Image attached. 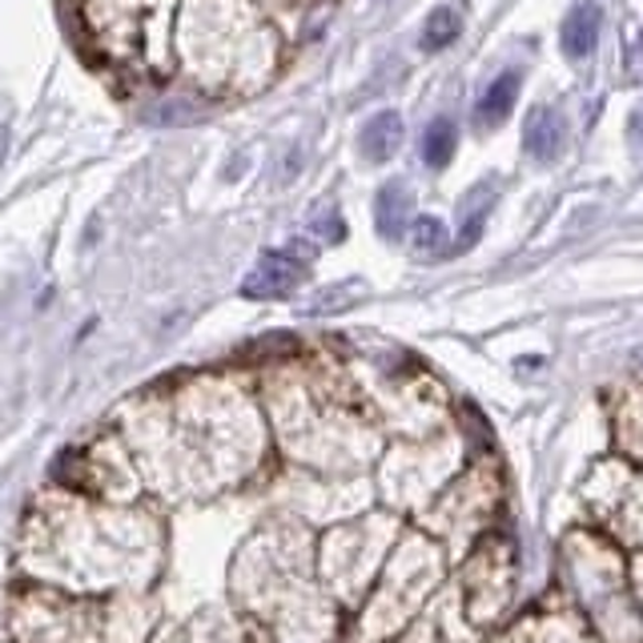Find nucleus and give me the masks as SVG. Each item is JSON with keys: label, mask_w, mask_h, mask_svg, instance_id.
<instances>
[{"label": "nucleus", "mask_w": 643, "mask_h": 643, "mask_svg": "<svg viewBox=\"0 0 643 643\" xmlns=\"http://www.w3.org/2000/svg\"><path fill=\"white\" fill-rule=\"evenodd\" d=\"M157 523L137 507L97 503L69 487H45L24 514L16 567L29 584L69 596H125L149 579Z\"/></svg>", "instance_id": "nucleus-1"}, {"label": "nucleus", "mask_w": 643, "mask_h": 643, "mask_svg": "<svg viewBox=\"0 0 643 643\" xmlns=\"http://www.w3.org/2000/svg\"><path fill=\"white\" fill-rule=\"evenodd\" d=\"M4 643H106V599L21 584L4 603Z\"/></svg>", "instance_id": "nucleus-2"}, {"label": "nucleus", "mask_w": 643, "mask_h": 643, "mask_svg": "<svg viewBox=\"0 0 643 643\" xmlns=\"http://www.w3.org/2000/svg\"><path fill=\"white\" fill-rule=\"evenodd\" d=\"M53 483L89 495L97 503H118V507H129L141 491L137 463H133L129 443L121 434H101V439L69 446L53 463Z\"/></svg>", "instance_id": "nucleus-3"}, {"label": "nucleus", "mask_w": 643, "mask_h": 643, "mask_svg": "<svg viewBox=\"0 0 643 643\" xmlns=\"http://www.w3.org/2000/svg\"><path fill=\"white\" fill-rule=\"evenodd\" d=\"M306 281V262L293 254H266L257 257V266L242 281V293L254 302H274V298H290Z\"/></svg>", "instance_id": "nucleus-4"}, {"label": "nucleus", "mask_w": 643, "mask_h": 643, "mask_svg": "<svg viewBox=\"0 0 643 643\" xmlns=\"http://www.w3.org/2000/svg\"><path fill=\"white\" fill-rule=\"evenodd\" d=\"M410 210H414V198H410V186L407 181H386L378 189V201H375V222H378V234L386 242H398V237H407L410 230Z\"/></svg>", "instance_id": "nucleus-5"}, {"label": "nucleus", "mask_w": 643, "mask_h": 643, "mask_svg": "<svg viewBox=\"0 0 643 643\" xmlns=\"http://www.w3.org/2000/svg\"><path fill=\"white\" fill-rule=\"evenodd\" d=\"M523 149L535 157V162H555L563 149V118L555 109L535 106L526 113V129H523Z\"/></svg>", "instance_id": "nucleus-6"}, {"label": "nucleus", "mask_w": 643, "mask_h": 643, "mask_svg": "<svg viewBox=\"0 0 643 643\" xmlns=\"http://www.w3.org/2000/svg\"><path fill=\"white\" fill-rule=\"evenodd\" d=\"M519 85H523V73H514V69H507L503 77H495V81L487 85V93H483L479 109H475L479 129H499L511 118L514 101H519Z\"/></svg>", "instance_id": "nucleus-7"}, {"label": "nucleus", "mask_w": 643, "mask_h": 643, "mask_svg": "<svg viewBox=\"0 0 643 643\" xmlns=\"http://www.w3.org/2000/svg\"><path fill=\"white\" fill-rule=\"evenodd\" d=\"M402 145V118L398 113H378L363 125V137H358V153H363L370 165L390 162Z\"/></svg>", "instance_id": "nucleus-8"}, {"label": "nucleus", "mask_w": 643, "mask_h": 643, "mask_svg": "<svg viewBox=\"0 0 643 643\" xmlns=\"http://www.w3.org/2000/svg\"><path fill=\"white\" fill-rule=\"evenodd\" d=\"M599 29H603V12L596 4H579V9L567 12V21H563V53L567 57H587V53H596L599 45Z\"/></svg>", "instance_id": "nucleus-9"}, {"label": "nucleus", "mask_w": 643, "mask_h": 643, "mask_svg": "<svg viewBox=\"0 0 643 643\" xmlns=\"http://www.w3.org/2000/svg\"><path fill=\"white\" fill-rule=\"evenodd\" d=\"M358 298H366V281L363 278H346L339 286H326V290H318L310 302H302V314H342V310H351Z\"/></svg>", "instance_id": "nucleus-10"}, {"label": "nucleus", "mask_w": 643, "mask_h": 643, "mask_svg": "<svg viewBox=\"0 0 643 643\" xmlns=\"http://www.w3.org/2000/svg\"><path fill=\"white\" fill-rule=\"evenodd\" d=\"M458 33H463V21H458L455 9H446V4H439V9L426 12V21H422V53H443L446 45H455Z\"/></svg>", "instance_id": "nucleus-11"}, {"label": "nucleus", "mask_w": 643, "mask_h": 643, "mask_svg": "<svg viewBox=\"0 0 643 643\" xmlns=\"http://www.w3.org/2000/svg\"><path fill=\"white\" fill-rule=\"evenodd\" d=\"M455 145H458L455 125L446 118L431 121L426 133H422V162L431 165V169H443V165H451V157H455Z\"/></svg>", "instance_id": "nucleus-12"}, {"label": "nucleus", "mask_w": 643, "mask_h": 643, "mask_svg": "<svg viewBox=\"0 0 643 643\" xmlns=\"http://www.w3.org/2000/svg\"><path fill=\"white\" fill-rule=\"evenodd\" d=\"M483 198H487V189H475V193L467 198V206H463V225H458V242H455L458 254L479 242L483 222H487V210H491V201H483Z\"/></svg>", "instance_id": "nucleus-13"}, {"label": "nucleus", "mask_w": 643, "mask_h": 643, "mask_svg": "<svg viewBox=\"0 0 643 643\" xmlns=\"http://www.w3.org/2000/svg\"><path fill=\"white\" fill-rule=\"evenodd\" d=\"M446 246V225L439 218H419V222L410 225V250L414 254H439Z\"/></svg>", "instance_id": "nucleus-14"}, {"label": "nucleus", "mask_w": 643, "mask_h": 643, "mask_svg": "<svg viewBox=\"0 0 643 643\" xmlns=\"http://www.w3.org/2000/svg\"><path fill=\"white\" fill-rule=\"evenodd\" d=\"M201 109L193 101H162V109H153V118L157 121H193Z\"/></svg>", "instance_id": "nucleus-15"}, {"label": "nucleus", "mask_w": 643, "mask_h": 643, "mask_svg": "<svg viewBox=\"0 0 643 643\" xmlns=\"http://www.w3.org/2000/svg\"><path fill=\"white\" fill-rule=\"evenodd\" d=\"M314 230H318V237H322V242H342V237H346V225H342L339 213H330V218H318Z\"/></svg>", "instance_id": "nucleus-16"}, {"label": "nucleus", "mask_w": 643, "mask_h": 643, "mask_svg": "<svg viewBox=\"0 0 643 643\" xmlns=\"http://www.w3.org/2000/svg\"><path fill=\"white\" fill-rule=\"evenodd\" d=\"M628 137H632V149L643 153V106H635L632 121H628Z\"/></svg>", "instance_id": "nucleus-17"}, {"label": "nucleus", "mask_w": 643, "mask_h": 643, "mask_svg": "<svg viewBox=\"0 0 643 643\" xmlns=\"http://www.w3.org/2000/svg\"><path fill=\"white\" fill-rule=\"evenodd\" d=\"M628 69L643 73V29L635 33V41H632V53H628Z\"/></svg>", "instance_id": "nucleus-18"}]
</instances>
